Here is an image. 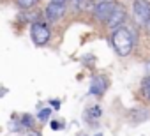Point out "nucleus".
<instances>
[{"label": "nucleus", "mask_w": 150, "mask_h": 136, "mask_svg": "<svg viewBox=\"0 0 150 136\" xmlns=\"http://www.w3.org/2000/svg\"><path fill=\"white\" fill-rule=\"evenodd\" d=\"M96 2H97V0H96Z\"/></svg>", "instance_id": "22"}, {"label": "nucleus", "mask_w": 150, "mask_h": 136, "mask_svg": "<svg viewBox=\"0 0 150 136\" xmlns=\"http://www.w3.org/2000/svg\"><path fill=\"white\" fill-rule=\"evenodd\" d=\"M125 18H127V13H125V9H124L120 4H117V6H115V9L111 11V14H110L108 21H106V25H108V27L113 30V28L120 27V25L125 21Z\"/></svg>", "instance_id": "5"}, {"label": "nucleus", "mask_w": 150, "mask_h": 136, "mask_svg": "<svg viewBox=\"0 0 150 136\" xmlns=\"http://www.w3.org/2000/svg\"><path fill=\"white\" fill-rule=\"evenodd\" d=\"M101 113H103V111H101V108H99V106H94V108H90V110L87 111V115H88L92 120H97V118L101 117Z\"/></svg>", "instance_id": "11"}, {"label": "nucleus", "mask_w": 150, "mask_h": 136, "mask_svg": "<svg viewBox=\"0 0 150 136\" xmlns=\"http://www.w3.org/2000/svg\"><path fill=\"white\" fill-rule=\"evenodd\" d=\"M132 16L139 27H146L150 23V2L148 0H134Z\"/></svg>", "instance_id": "2"}, {"label": "nucleus", "mask_w": 150, "mask_h": 136, "mask_svg": "<svg viewBox=\"0 0 150 136\" xmlns=\"http://www.w3.org/2000/svg\"><path fill=\"white\" fill-rule=\"evenodd\" d=\"M51 2H55V4H64V6H65L67 0H51Z\"/></svg>", "instance_id": "17"}, {"label": "nucleus", "mask_w": 150, "mask_h": 136, "mask_svg": "<svg viewBox=\"0 0 150 136\" xmlns=\"http://www.w3.org/2000/svg\"><path fill=\"white\" fill-rule=\"evenodd\" d=\"M39 0H16V6L20 9H32Z\"/></svg>", "instance_id": "10"}, {"label": "nucleus", "mask_w": 150, "mask_h": 136, "mask_svg": "<svg viewBox=\"0 0 150 136\" xmlns=\"http://www.w3.org/2000/svg\"><path fill=\"white\" fill-rule=\"evenodd\" d=\"M111 44H113V50L117 51V55L120 57H127L131 51H132V46H134V35L132 32L120 25L117 28H113L111 32Z\"/></svg>", "instance_id": "1"}, {"label": "nucleus", "mask_w": 150, "mask_h": 136, "mask_svg": "<svg viewBox=\"0 0 150 136\" xmlns=\"http://www.w3.org/2000/svg\"><path fill=\"white\" fill-rule=\"evenodd\" d=\"M96 136H101V134H96Z\"/></svg>", "instance_id": "21"}, {"label": "nucleus", "mask_w": 150, "mask_h": 136, "mask_svg": "<svg viewBox=\"0 0 150 136\" xmlns=\"http://www.w3.org/2000/svg\"><path fill=\"white\" fill-rule=\"evenodd\" d=\"M21 124H23L25 127H32V125H34V118H30L28 115H25V117L21 118Z\"/></svg>", "instance_id": "14"}, {"label": "nucleus", "mask_w": 150, "mask_h": 136, "mask_svg": "<svg viewBox=\"0 0 150 136\" xmlns=\"http://www.w3.org/2000/svg\"><path fill=\"white\" fill-rule=\"evenodd\" d=\"M146 71H148V74H150V60H148V64H146Z\"/></svg>", "instance_id": "18"}, {"label": "nucleus", "mask_w": 150, "mask_h": 136, "mask_svg": "<svg viewBox=\"0 0 150 136\" xmlns=\"http://www.w3.org/2000/svg\"><path fill=\"white\" fill-rule=\"evenodd\" d=\"M6 92H7V90H0V96H6Z\"/></svg>", "instance_id": "20"}, {"label": "nucleus", "mask_w": 150, "mask_h": 136, "mask_svg": "<svg viewBox=\"0 0 150 136\" xmlns=\"http://www.w3.org/2000/svg\"><path fill=\"white\" fill-rule=\"evenodd\" d=\"M108 78L106 76H94L92 78V83H90V94H94V96H103L104 92H106V89H108Z\"/></svg>", "instance_id": "7"}, {"label": "nucleus", "mask_w": 150, "mask_h": 136, "mask_svg": "<svg viewBox=\"0 0 150 136\" xmlns=\"http://www.w3.org/2000/svg\"><path fill=\"white\" fill-rule=\"evenodd\" d=\"M50 115H51V110H50V108H46V110H41L37 117H39V120H42V122H44V120H46Z\"/></svg>", "instance_id": "13"}, {"label": "nucleus", "mask_w": 150, "mask_h": 136, "mask_svg": "<svg viewBox=\"0 0 150 136\" xmlns=\"http://www.w3.org/2000/svg\"><path fill=\"white\" fill-rule=\"evenodd\" d=\"M115 6H117L115 0H97V2L94 4V7H92L96 21L106 23L108 18H110V14H111V11L115 9Z\"/></svg>", "instance_id": "4"}, {"label": "nucleus", "mask_w": 150, "mask_h": 136, "mask_svg": "<svg viewBox=\"0 0 150 136\" xmlns=\"http://www.w3.org/2000/svg\"><path fill=\"white\" fill-rule=\"evenodd\" d=\"M28 136H39V134H37V132H32V131H30V132H28Z\"/></svg>", "instance_id": "19"}, {"label": "nucleus", "mask_w": 150, "mask_h": 136, "mask_svg": "<svg viewBox=\"0 0 150 136\" xmlns=\"http://www.w3.org/2000/svg\"><path fill=\"white\" fill-rule=\"evenodd\" d=\"M146 117H148V111H146V110H141V108H138V110H131V111H129V118H131L134 124L146 120Z\"/></svg>", "instance_id": "9"}, {"label": "nucleus", "mask_w": 150, "mask_h": 136, "mask_svg": "<svg viewBox=\"0 0 150 136\" xmlns=\"http://www.w3.org/2000/svg\"><path fill=\"white\" fill-rule=\"evenodd\" d=\"M60 127H62V125H60L57 120H53V122H51V129H55V131H57V129H60Z\"/></svg>", "instance_id": "15"}, {"label": "nucleus", "mask_w": 150, "mask_h": 136, "mask_svg": "<svg viewBox=\"0 0 150 136\" xmlns=\"http://www.w3.org/2000/svg\"><path fill=\"white\" fill-rule=\"evenodd\" d=\"M30 35H32V41H34L35 46H44L50 41L51 32H50V27L44 21H35L30 27Z\"/></svg>", "instance_id": "3"}, {"label": "nucleus", "mask_w": 150, "mask_h": 136, "mask_svg": "<svg viewBox=\"0 0 150 136\" xmlns=\"http://www.w3.org/2000/svg\"><path fill=\"white\" fill-rule=\"evenodd\" d=\"M141 87H143V92H145V96H146V97H148V101H150V76H146V78L143 80Z\"/></svg>", "instance_id": "12"}, {"label": "nucleus", "mask_w": 150, "mask_h": 136, "mask_svg": "<svg viewBox=\"0 0 150 136\" xmlns=\"http://www.w3.org/2000/svg\"><path fill=\"white\" fill-rule=\"evenodd\" d=\"M67 2L71 4V9L74 13H81L94 7V0H67Z\"/></svg>", "instance_id": "8"}, {"label": "nucleus", "mask_w": 150, "mask_h": 136, "mask_svg": "<svg viewBox=\"0 0 150 136\" xmlns=\"http://www.w3.org/2000/svg\"><path fill=\"white\" fill-rule=\"evenodd\" d=\"M51 106H53V108H60V101L53 99V101H51Z\"/></svg>", "instance_id": "16"}, {"label": "nucleus", "mask_w": 150, "mask_h": 136, "mask_svg": "<svg viewBox=\"0 0 150 136\" xmlns=\"http://www.w3.org/2000/svg\"><path fill=\"white\" fill-rule=\"evenodd\" d=\"M64 13H65V6L64 4H55V2H50L46 6V9H44V16H46V20L50 23L58 21L64 16Z\"/></svg>", "instance_id": "6"}]
</instances>
